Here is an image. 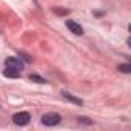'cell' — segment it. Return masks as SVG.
I'll list each match as a JSON object with an SVG mask.
<instances>
[{"instance_id":"obj_1","label":"cell","mask_w":131,"mask_h":131,"mask_svg":"<svg viewBox=\"0 0 131 131\" xmlns=\"http://www.w3.org/2000/svg\"><path fill=\"white\" fill-rule=\"evenodd\" d=\"M62 122V117L57 113H46L42 116V123L45 126H56Z\"/></svg>"},{"instance_id":"obj_2","label":"cell","mask_w":131,"mask_h":131,"mask_svg":"<svg viewBox=\"0 0 131 131\" xmlns=\"http://www.w3.org/2000/svg\"><path fill=\"white\" fill-rule=\"evenodd\" d=\"M5 67L16 70V71H22L23 70V60L19 57H6L5 59Z\"/></svg>"},{"instance_id":"obj_3","label":"cell","mask_w":131,"mask_h":131,"mask_svg":"<svg viewBox=\"0 0 131 131\" xmlns=\"http://www.w3.org/2000/svg\"><path fill=\"white\" fill-rule=\"evenodd\" d=\"M29 120H31V116H29L26 111H20V113H16V114L13 116V122H14L17 126H25V125L29 123Z\"/></svg>"},{"instance_id":"obj_4","label":"cell","mask_w":131,"mask_h":131,"mask_svg":"<svg viewBox=\"0 0 131 131\" xmlns=\"http://www.w3.org/2000/svg\"><path fill=\"white\" fill-rule=\"evenodd\" d=\"M67 28L73 32V34H76V36H82L83 34V28L77 23V22H74V20H67Z\"/></svg>"},{"instance_id":"obj_5","label":"cell","mask_w":131,"mask_h":131,"mask_svg":"<svg viewBox=\"0 0 131 131\" xmlns=\"http://www.w3.org/2000/svg\"><path fill=\"white\" fill-rule=\"evenodd\" d=\"M60 94H62V97H63L65 100H68V102H71V103H76V105H80V106L83 105V100H82V99H79V97L70 94L68 91H62Z\"/></svg>"},{"instance_id":"obj_6","label":"cell","mask_w":131,"mask_h":131,"mask_svg":"<svg viewBox=\"0 0 131 131\" xmlns=\"http://www.w3.org/2000/svg\"><path fill=\"white\" fill-rule=\"evenodd\" d=\"M3 76H5V77H11V79H17V77H20V71L11 70V68H6V70L3 71Z\"/></svg>"},{"instance_id":"obj_7","label":"cell","mask_w":131,"mask_h":131,"mask_svg":"<svg viewBox=\"0 0 131 131\" xmlns=\"http://www.w3.org/2000/svg\"><path fill=\"white\" fill-rule=\"evenodd\" d=\"M119 71H120V73H125V74L131 73V65H129V63H122V65H119Z\"/></svg>"},{"instance_id":"obj_8","label":"cell","mask_w":131,"mask_h":131,"mask_svg":"<svg viewBox=\"0 0 131 131\" xmlns=\"http://www.w3.org/2000/svg\"><path fill=\"white\" fill-rule=\"evenodd\" d=\"M29 79H31L32 82H36V83H46V80H45L43 77L37 76V74H31V76H29Z\"/></svg>"},{"instance_id":"obj_9","label":"cell","mask_w":131,"mask_h":131,"mask_svg":"<svg viewBox=\"0 0 131 131\" xmlns=\"http://www.w3.org/2000/svg\"><path fill=\"white\" fill-rule=\"evenodd\" d=\"M19 54H20L22 60H25V62H31V57H29L28 54H25V52H19Z\"/></svg>"},{"instance_id":"obj_10","label":"cell","mask_w":131,"mask_h":131,"mask_svg":"<svg viewBox=\"0 0 131 131\" xmlns=\"http://www.w3.org/2000/svg\"><path fill=\"white\" fill-rule=\"evenodd\" d=\"M79 122H83V123H91V120H88V117H79Z\"/></svg>"}]
</instances>
